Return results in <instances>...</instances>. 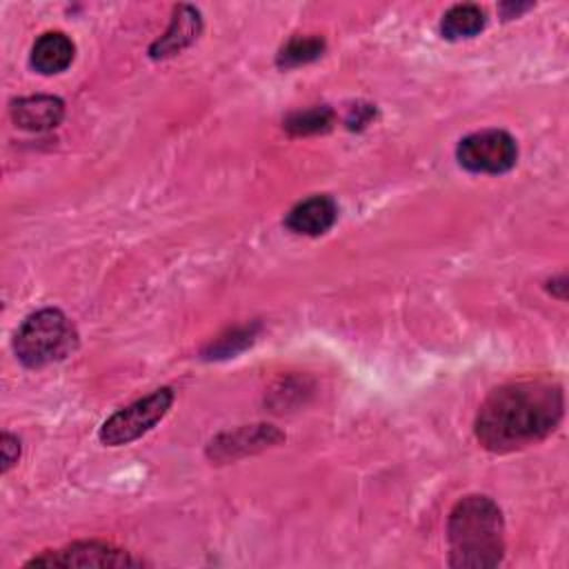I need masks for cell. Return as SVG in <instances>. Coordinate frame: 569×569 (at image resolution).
<instances>
[{"label":"cell","mask_w":569,"mask_h":569,"mask_svg":"<svg viewBox=\"0 0 569 569\" xmlns=\"http://www.w3.org/2000/svg\"><path fill=\"white\" fill-rule=\"evenodd\" d=\"M456 158L471 173H505L518 160V144L502 129H482L458 142Z\"/></svg>","instance_id":"5"},{"label":"cell","mask_w":569,"mask_h":569,"mask_svg":"<svg viewBox=\"0 0 569 569\" xmlns=\"http://www.w3.org/2000/svg\"><path fill=\"white\" fill-rule=\"evenodd\" d=\"M0 451H2V471H9L20 456V440L11 433H2L0 438Z\"/></svg>","instance_id":"14"},{"label":"cell","mask_w":569,"mask_h":569,"mask_svg":"<svg viewBox=\"0 0 569 569\" xmlns=\"http://www.w3.org/2000/svg\"><path fill=\"white\" fill-rule=\"evenodd\" d=\"M64 102L56 96H27L11 102V118L20 129L47 131L60 124Z\"/></svg>","instance_id":"8"},{"label":"cell","mask_w":569,"mask_h":569,"mask_svg":"<svg viewBox=\"0 0 569 569\" xmlns=\"http://www.w3.org/2000/svg\"><path fill=\"white\" fill-rule=\"evenodd\" d=\"M78 345L71 320L60 309H40L31 313L16 331L13 351L24 367H44L67 358Z\"/></svg>","instance_id":"3"},{"label":"cell","mask_w":569,"mask_h":569,"mask_svg":"<svg viewBox=\"0 0 569 569\" xmlns=\"http://www.w3.org/2000/svg\"><path fill=\"white\" fill-rule=\"evenodd\" d=\"M338 207L329 196H311L298 202L284 218V224L300 236H322L333 227Z\"/></svg>","instance_id":"7"},{"label":"cell","mask_w":569,"mask_h":569,"mask_svg":"<svg viewBox=\"0 0 569 569\" xmlns=\"http://www.w3.org/2000/svg\"><path fill=\"white\" fill-rule=\"evenodd\" d=\"M565 409L558 382L516 380L493 389L478 409L476 438L493 453H509L545 440Z\"/></svg>","instance_id":"1"},{"label":"cell","mask_w":569,"mask_h":569,"mask_svg":"<svg viewBox=\"0 0 569 569\" xmlns=\"http://www.w3.org/2000/svg\"><path fill=\"white\" fill-rule=\"evenodd\" d=\"M449 565L458 569L496 567L505 558V522L487 496H465L447 522Z\"/></svg>","instance_id":"2"},{"label":"cell","mask_w":569,"mask_h":569,"mask_svg":"<svg viewBox=\"0 0 569 569\" xmlns=\"http://www.w3.org/2000/svg\"><path fill=\"white\" fill-rule=\"evenodd\" d=\"M171 405L173 391L169 387L151 391L149 396L111 413L100 427V442L107 447H120L138 440L167 416Z\"/></svg>","instance_id":"4"},{"label":"cell","mask_w":569,"mask_h":569,"mask_svg":"<svg viewBox=\"0 0 569 569\" xmlns=\"http://www.w3.org/2000/svg\"><path fill=\"white\" fill-rule=\"evenodd\" d=\"M127 567L140 565L127 551L98 540H82L58 551H47L27 562V567Z\"/></svg>","instance_id":"6"},{"label":"cell","mask_w":569,"mask_h":569,"mask_svg":"<svg viewBox=\"0 0 569 569\" xmlns=\"http://www.w3.org/2000/svg\"><path fill=\"white\" fill-rule=\"evenodd\" d=\"M325 51V40L318 36H296L291 38L278 53V67L289 69V67H298L305 62L316 60L318 56H322Z\"/></svg>","instance_id":"12"},{"label":"cell","mask_w":569,"mask_h":569,"mask_svg":"<svg viewBox=\"0 0 569 569\" xmlns=\"http://www.w3.org/2000/svg\"><path fill=\"white\" fill-rule=\"evenodd\" d=\"M333 122V111L329 107H313L305 111H296L284 120V129L293 136L320 133L327 131Z\"/></svg>","instance_id":"13"},{"label":"cell","mask_w":569,"mask_h":569,"mask_svg":"<svg viewBox=\"0 0 569 569\" xmlns=\"http://www.w3.org/2000/svg\"><path fill=\"white\" fill-rule=\"evenodd\" d=\"M200 27H202V20H200V13L198 9L193 7H187V4H180L176 7L173 11V20L169 24V29L164 31V36H160L149 53L151 58H169V56H176L178 51H182L184 47H189L198 33H200Z\"/></svg>","instance_id":"9"},{"label":"cell","mask_w":569,"mask_h":569,"mask_svg":"<svg viewBox=\"0 0 569 569\" xmlns=\"http://www.w3.org/2000/svg\"><path fill=\"white\" fill-rule=\"evenodd\" d=\"M485 24H487L485 11L478 4H456L442 16L440 33L447 40H460V38H471L480 33Z\"/></svg>","instance_id":"11"},{"label":"cell","mask_w":569,"mask_h":569,"mask_svg":"<svg viewBox=\"0 0 569 569\" xmlns=\"http://www.w3.org/2000/svg\"><path fill=\"white\" fill-rule=\"evenodd\" d=\"M76 56L73 40L62 31H47L42 33L31 47V67L38 73L53 76L64 71Z\"/></svg>","instance_id":"10"}]
</instances>
